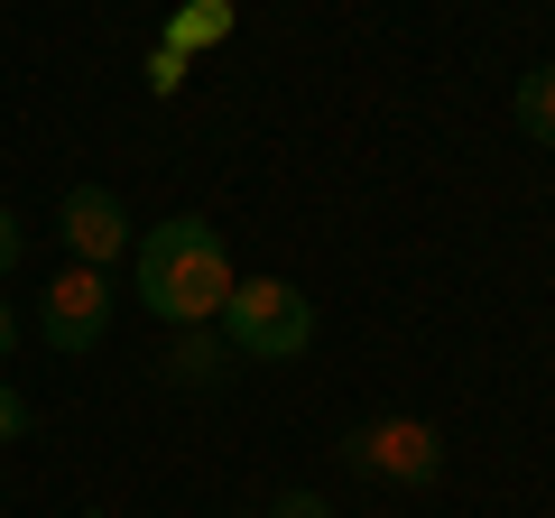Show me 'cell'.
I'll return each instance as SVG.
<instances>
[{
  "label": "cell",
  "mask_w": 555,
  "mask_h": 518,
  "mask_svg": "<svg viewBox=\"0 0 555 518\" xmlns=\"http://www.w3.org/2000/svg\"><path fill=\"white\" fill-rule=\"evenodd\" d=\"M56 241H65V269H112V259H130V204L112 195V185H65L56 204Z\"/></svg>",
  "instance_id": "cell-5"
},
{
  "label": "cell",
  "mask_w": 555,
  "mask_h": 518,
  "mask_svg": "<svg viewBox=\"0 0 555 518\" xmlns=\"http://www.w3.org/2000/svg\"><path fill=\"white\" fill-rule=\"evenodd\" d=\"M167 389H222V379L241 371V352L222 342V324H185V334H167Z\"/></svg>",
  "instance_id": "cell-6"
},
{
  "label": "cell",
  "mask_w": 555,
  "mask_h": 518,
  "mask_svg": "<svg viewBox=\"0 0 555 518\" xmlns=\"http://www.w3.org/2000/svg\"><path fill=\"white\" fill-rule=\"evenodd\" d=\"M509 120L528 130L537 148H555V65H537V75H518V93H509Z\"/></svg>",
  "instance_id": "cell-7"
},
{
  "label": "cell",
  "mask_w": 555,
  "mask_h": 518,
  "mask_svg": "<svg viewBox=\"0 0 555 518\" xmlns=\"http://www.w3.org/2000/svg\"><path fill=\"white\" fill-rule=\"evenodd\" d=\"M112 315H120L112 269H56L47 297H38V334L56 342V352H93V342L112 334Z\"/></svg>",
  "instance_id": "cell-4"
},
{
  "label": "cell",
  "mask_w": 555,
  "mask_h": 518,
  "mask_svg": "<svg viewBox=\"0 0 555 518\" xmlns=\"http://www.w3.org/2000/svg\"><path fill=\"white\" fill-rule=\"evenodd\" d=\"M185 75H195V56H185V47H149V93H158V102H177L185 93Z\"/></svg>",
  "instance_id": "cell-9"
},
{
  "label": "cell",
  "mask_w": 555,
  "mask_h": 518,
  "mask_svg": "<svg viewBox=\"0 0 555 518\" xmlns=\"http://www.w3.org/2000/svg\"><path fill=\"white\" fill-rule=\"evenodd\" d=\"M269 518H334V509H324L315 491H278V509H269Z\"/></svg>",
  "instance_id": "cell-12"
},
{
  "label": "cell",
  "mask_w": 555,
  "mask_h": 518,
  "mask_svg": "<svg viewBox=\"0 0 555 518\" xmlns=\"http://www.w3.org/2000/svg\"><path fill=\"white\" fill-rule=\"evenodd\" d=\"M20 352V315H10V297H0V361Z\"/></svg>",
  "instance_id": "cell-13"
},
{
  "label": "cell",
  "mask_w": 555,
  "mask_h": 518,
  "mask_svg": "<svg viewBox=\"0 0 555 518\" xmlns=\"http://www.w3.org/2000/svg\"><path fill=\"white\" fill-rule=\"evenodd\" d=\"M130 297L185 334V324H214L222 297H232V250H222V222L204 213H167L130 241Z\"/></svg>",
  "instance_id": "cell-1"
},
{
  "label": "cell",
  "mask_w": 555,
  "mask_h": 518,
  "mask_svg": "<svg viewBox=\"0 0 555 518\" xmlns=\"http://www.w3.org/2000/svg\"><path fill=\"white\" fill-rule=\"evenodd\" d=\"M214 324L241 361H306L315 352V297L287 287V279H232Z\"/></svg>",
  "instance_id": "cell-2"
},
{
  "label": "cell",
  "mask_w": 555,
  "mask_h": 518,
  "mask_svg": "<svg viewBox=\"0 0 555 518\" xmlns=\"http://www.w3.org/2000/svg\"><path fill=\"white\" fill-rule=\"evenodd\" d=\"M232 38V0H185L177 20H167V47H185V56H195V47H222Z\"/></svg>",
  "instance_id": "cell-8"
},
{
  "label": "cell",
  "mask_w": 555,
  "mask_h": 518,
  "mask_svg": "<svg viewBox=\"0 0 555 518\" xmlns=\"http://www.w3.org/2000/svg\"><path fill=\"white\" fill-rule=\"evenodd\" d=\"M20 436H28V399L0 379V444H20Z\"/></svg>",
  "instance_id": "cell-11"
},
{
  "label": "cell",
  "mask_w": 555,
  "mask_h": 518,
  "mask_svg": "<svg viewBox=\"0 0 555 518\" xmlns=\"http://www.w3.org/2000/svg\"><path fill=\"white\" fill-rule=\"evenodd\" d=\"M343 463H352L361 481H398V491H426V481H444V436L426 417H371L343 436Z\"/></svg>",
  "instance_id": "cell-3"
},
{
  "label": "cell",
  "mask_w": 555,
  "mask_h": 518,
  "mask_svg": "<svg viewBox=\"0 0 555 518\" xmlns=\"http://www.w3.org/2000/svg\"><path fill=\"white\" fill-rule=\"evenodd\" d=\"M28 259V232H20V213H10V204H0V279H10V269H20Z\"/></svg>",
  "instance_id": "cell-10"
}]
</instances>
